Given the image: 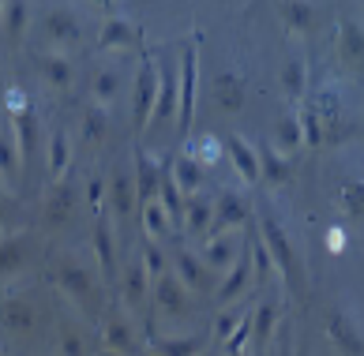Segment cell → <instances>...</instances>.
<instances>
[{
	"instance_id": "25",
	"label": "cell",
	"mask_w": 364,
	"mask_h": 356,
	"mask_svg": "<svg viewBox=\"0 0 364 356\" xmlns=\"http://www.w3.org/2000/svg\"><path fill=\"white\" fill-rule=\"evenodd\" d=\"M293 161L282 154L278 146H259V180L267 184H289Z\"/></svg>"
},
{
	"instance_id": "30",
	"label": "cell",
	"mask_w": 364,
	"mask_h": 356,
	"mask_svg": "<svg viewBox=\"0 0 364 356\" xmlns=\"http://www.w3.org/2000/svg\"><path fill=\"white\" fill-rule=\"evenodd\" d=\"M26 19H31V8L26 0H4V16H0V31H4L8 42H19L26 31Z\"/></svg>"
},
{
	"instance_id": "35",
	"label": "cell",
	"mask_w": 364,
	"mask_h": 356,
	"mask_svg": "<svg viewBox=\"0 0 364 356\" xmlns=\"http://www.w3.org/2000/svg\"><path fill=\"white\" fill-rule=\"evenodd\" d=\"M139 210H143V225H146V232H151L154 240H166L169 232L177 229V225H173V217H169V210L161 207L158 199H151V203H143Z\"/></svg>"
},
{
	"instance_id": "31",
	"label": "cell",
	"mask_w": 364,
	"mask_h": 356,
	"mask_svg": "<svg viewBox=\"0 0 364 356\" xmlns=\"http://www.w3.org/2000/svg\"><path fill=\"white\" fill-rule=\"evenodd\" d=\"M278 315H282V304H278V300H263V304L255 308V315H252V338L259 341V345H267V341L274 338Z\"/></svg>"
},
{
	"instance_id": "9",
	"label": "cell",
	"mask_w": 364,
	"mask_h": 356,
	"mask_svg": "<svg viewBox=\"0 0 364 356\" xmlns=\"http://www.w3.org/2000/svg\"><path fill=\"white\" fill-rule=\"evenodd\" d=\"M42 34H46V42H53L57 49H68L83 38V26H79V16L72 8H49L42 16Z\"/></svg>"
},
{
	"instance_id": "52",
	"label": "cell",
	"mask_w": 364,
	"mask_h": 356,
	"mask_svg": "<svg viewBox=\"0 0 364 356\" xmlns=\"http://www.w3.org/2000/svg\"><path fill=\"white\" fill-rule=\"evenodd\" d=\"M0 16H4V0H0Z\"/></svg>"
},
{
	"instance_id": "26",
	"label": "cell",
	"mask_w": 364,
	"mask_h": 356,
	"mask_svg": "<svg viewBox=\"0 0 364 356\" xmlns=\"http://www.w3.org/2000/svg\"><path fill=\"white\" fill-rule=\"evenodd\" d=\"M237 259H240V248H237V240H233V237H225V232H222V237H210V240H207L203 263H207L214 274H225L229 266L237 263Z\"/></svg>"
},
{
	"instance_id": "45",
	"label": "cell",
	"mask_w": 364,
	"mask_h": 356,
	"mask_svg": "<svg viewBox=\"0 0 364 356\" xmlns=\"http://www.w3.org/2000/svg\"><path fill=\"white\" fill-rule=\"evenodd\" d=\"M60 356H87L83 334H79L72 323H64V326H60Z\"/></svg>"
},
{
	"instance_id": "34",
	"label": "cell",
	"mask_w": 364,
	"mask_h": 356,
	"mask_svg": "<svg viewBox=\"0 0 364 356\" xmlns=\"http://www.w3.org/2000/svg\"><path fill=\"white\" fill-rule=\"evenodd\" d=\"M117 90H120V72H117V68H113V64L94 68V75H90V94H94V102H98V105L113 102Z\"/></svg>"
},
{
	"instance_id": "4",
	"label": "cell",
	"mask_w": 364,
	"mask_h": 356,
	"mask_svg": "<svg viewBox=\"0 0 364 356\" xmlns=\"http://www.w3.org/2000/svg\"><path fill=\"white\" fill-rule=\"evenodd\" d=\"M105 210H113L117 222H128L139 210V191H136V173L124 166H113L105 180Z\"/></svg>"
},
{
	"instance_id": "38",
	"label": "cell",
	"mask_w": 364,
	"mask_h": 356,
	"mask_svg": "<svg viewBox=\"0 0 364 356\" xmlns=\"http://www.w3.org/2000/svg\"><path fill=\"white\" fill-rule=\"evenodd\" d=\"M245 315H248L245 304H225L218 315H214V338H218V341H229L237 326L245 323Z\"/></svg>"
},
{
	"instance_id": "5",
	"label": "cell",
	"mask_w": 364,
	"mask_h": 356,
	"mask_svg": "<svg viewBox=\"0 0 364 356\" xmlns=\"http://www.w3.org/2000/svg\"><path fill=\"white\" fill-rule=\"evenodd\" d=\"M151 300H154V308L166 315V319H181V315H188V308H192L188 285H184L173 270H166L161 278L151 281Z\"/></svg>"
},
{
	"instance_id": "10",
	"label": "cell",
	"mask_w": 364,
	"mask_h": 356,
	"mask_svg": "<svg viewBox=\"0 0 364 356\" xmlns=\"http://www.w3.org/2000/svg\"><path fill=\"white\" fill-rule=\"evenodd\" d=\"M327 338L342 356H364V334L346 311H327Z\"/></svg>"
},
{
	"instance_id": "24",
	"label": "cell",
	"mask_w": 364,
	"mask_h": 356,
	"mask_svg": "<svg viewBox=\"0 0 364 356\" xmlns=\"http://www.w3.org/2000/svg\"><path fill=\"white\" fill-rule=\"evenodd\" d=\"M139 42V31H136V23H128V19H105L102 23V34H98V49H132Z\"/></svg>"
},
{
	"instance_id": "15",
	"label": "cell",
	"mask_w": 364,
	"mask_h": 356,
	"mask_svg": "<svg viewBox=\"0 0 364 356\" xmlns=\"http://www.w3.org/2000/svg\"><path fill=\"white\" fill-rule=\"evenodd\" d=\"M229 161H233V169L245 176V184H259V150H255L245 135H225L222 139Z\"/></svg>"
},
{
	"instance_id": "13",
	"label": "cell",
	"mask_w": 364,
	"mask_h": 356,
	"mask_svg": "<svg viewBox=\"0 0 364 356\" xmlns=\"http://www.w3.org/2000/svg\"><path fill=\"white\" fill-rule=\"evenodd\" d=\"M102 345H109L124 356H139V341H136V326L128 323V315L109 311L102 319Z\"/></svg>"
},
{
	"instance_id": "3",
	"label": "cell",
	"mask_w": 364,
	"mask_h": 356,
	"mask_svg": "<svg viewBox=\"0 0 364 356\" xmlns=\"http://www.w3.org/2000/svg\"><path fill=\"white\" fill-rule=\"evenodd\" d=\"M196 83H199V57L196 42L181 45V105H177V135L184 139L196 120Z\"/></svg>"
},
{
	"instance_id": "7",
	"label": "cell",
	"mask_w": 364,
	"mask_h": 356,
	"mask_svg": "<svg viewBox=\"0 0 364 356\" xmlns=\"http://www.w3.org/2000/svg\"><path fill=\"white\" fill-rule=\"evenodd\" d=\"M169 270H173V274H177V278L188 285V293L207 296V293L218 289V285H214V270L203 263V255H196V252H188V248H181L177 255H173Z\"/></svg>"
},
{
	"instance_id": "8",
	"label": "cell",
	"mask_w": 364,
	"mask_h": 356,
	"mask_svg": "<svg viewBox=\"0 0 364 356\" xmlns=\"http://www.w3.org/2000/svg\"><path fill=\"white\" fill-rule=\"evenodd\" d=\"M248 214H252V203L240 195V191L225 188L222 195L214 199V217H210V232H207V237H222L225 229L245 225V222H248Z\"/></svg>"
},
{
	"instance_id": "36",
	"label": "cell",
	"mask_w": 364,
	"mask_h": 356,
	"mask_svg": "<svg viewBox=\"0 0 364 356\" xmlns=\"http://www.w3.org/2000/svg\"><path fill=\"white\" fill-rule=\"evenodd\" d=\"M79 128H83V139H87V143H102L105 131H109L105 105H87V109H83V120H79Z\"/></svg>"
},
{
	"instance_id": "12",
	"label": "cell",
	"mask_w": 364,
	"mask_h": 356,
	"mask_svg": "<svg viewBox=\"0 0 364 356\" xmlns=\"http://www.w3.org/2000/svg\"><path fill=\"white\" fill-rule=\"evenodd\" d=\"M90 240H94V259H98V274L105 281H113V266H117V248H113V225H109V214L98 210L94 214V229H90Z\"/></svg>"
},
{
	"instance_id": "41",
	"label": "cell",
	"mask_w": 364,
	"mask_h": 356,
	"mask_svg": "<svg viewBox=\"0 0 364 356\" xmlns=\"http://www.w3.org/2000/svg\"><path fill=\"white\" fill-rule=\"evenodd\" d=\"M282 87H286L289 98H304V87H308L304 60H286V68H282Z\"/></svg>"
},
{
	"instance_id": "17",
	"label": "cell",
	"mask_w": 364,
	"mask_h": 356,
	"mask_svg": "<svg viewBox=\"0 0 364 356\" xmlns=\"http://www.w3.org/2000/svg\"><path fill=\"white\" fill-rule=\"evenodd\" d=\"M38 323V311L31 300L23 296H8L4 304H0V326H4L8 334H31Z\"/></svg>"
},
{
	"instance_id": "44",
	"label": "cell",
	"mask_w": 364,
	"mask_h": 356,
	"mask_svg": "<svg viewBox=\"0 0 364 356\" xmlns=\"http://www.w3.org/2000/svg\"><path fill=\"white\" fill-rule=\"evenodd\" d=\"M248 255L255 259V278H259V281L271 278V274H274V259H271V252H267V244L263 240H252Z\"/></svg>"
},
{
	"instance_id": "27",
	"label": "cell",
	"mask_w": 364,
	"mask_h": 356,
	"mask_svg": "<svg viewBox=\"0 0 364 356\" xmlns=\"http://www.w3.org/2000/svg\"><path fill=\"white\" fill-rule=\"evenodd\" d=\"M38 72H42V79L53 90H68L72 87V60L64 57V53H46V57L38 60Z\"/></svg>"
},
{
	"instance_id": "18",
	"label": "cell",
	"mask_w": 364,
	"mask_h": 356,
	"mask_svg": "<svg viewBox=\"0 0 364 356\" xmlns=\"http://www.w3.org/2000/svg\"><path fill=\"white\" fill-rule=\"evenodd\" d=\"M338 57L346 60V68L364 72V26L357 19H342L338 26Z\"/></svg>"
},
{
	"instance_id": "14",
	"label": "cell",
	"mask_w": 364,
	"mask_h": 356,
	"mask_svg": "<svg viewBox=\"0 0 364 356\" xmlns=\"http://www.w3.org/2000/svg\"><path fill=\"white\" fill-rule=\"evenodd\" d=\"M31 259H34V240L26 237V232L0 237V278H11V274L26 270Z\"/></svg>"
},
{
	"instance_id": "51",
	"label": "cell",
	"mask_w": 364,
	"mask_h": 356,
	"mask_svg": "<svg viewBox=\"0 0 364 356\" xmlns=\"http://www.w3.org/2000/svg\"><path fill=\"white\" fill-rule=\"evenodd\" d=\"M94 356H124V352H117V349H109V345H102V349L94 352Z\"/></svg>"
},
{
	"instance_id": "40",
	"label": "cell",
	"mask_w": 364,
	"mask_h": 356,
	"mask_svg": "<svg viewBox=\"0 0 364 356\" xmlns=\"http://www.w3.org/2000/svg\"><path fill=\"white\" fill-rule=\"evenodd\" d=\"M282 19L289 31H312V4L308 0H286L282 4Z\"/></svg>"
},
{
	"instance_id": "2",
	"label": "cell",
	"mask_w": 364,
	"mask_h": 356,
	"mask_svg": "<svg viewBox=\"0 0 364 356\" xmlns=\"http://www.w3.org/2000/svg\"><path fill=\"white\" fill-rule=\"evenodd\" d=\"M53 281L60 285V293L68 296L79 311L94 315L102 308V285H98V278H94V266L79 263L75 255L53 259Z\"/></svg>"
},
{
	"instance_id": "39",
	"label": "cell",
	"mask_w": 364,
	"mask_h": 356,
	"mask_svg": "<svg viewBox=\"0 0 364 356\" xmlns=\"http://www.w3.org/2000/svg\"><path fill=\"white\" fill-rule=\"evenodd\" d=\"M274 146H278V150H301V146H304L301 120H296V117L278 120V128H274Z\"/></svg>"
},
{
	"instance_id": "1",
	"label": "cell",
	"mask_w": 364,
	"mask_h": 356,
	"mask_svg": "<svg viewBox=\"0 0 364 356\" xmlns=\"http://www.w3.org/2000/svg\"><path fill=\"white\" fill-rule=\"evenodd\" d=\"M259 240L267 244V252H271L274 266L282 274V281H286L289 293H301L304 289V263H301V252H296L293 237L286 232V225L278 222L271 210L259 214Z\"/></svg>"
},
{
	"instance_id": "11",
	"label": "cell",
	"mask_w": 364,
	"mask_h": 356,
	"mask_svg": "<svg viewBox=\"0 0 364 356\" xmlns=\"http://www.w3.org/2000/svg\"><path fill=\"white\" fill-rule=\"evenodd\" d=\"M154 98H158V68L154 57H143L136 72V128H146V120L154 113Z\"/></svg>"
},
{
	"instance_id": "21",
	"label": "cell",
	"mask_w": 364,
	"mask_h": 356,
	"mask_svg": "<svg viewBox=\"0 0 364 356\" xmlns=\"http://www.w3.org/2000/svg\"><path fill=\"white\" fill-rule=\"evenodd\" d=\"M210 217H214V199H207L203 191H192V195L184 199L181 229L192 232V237H203V232H210Z\"/></svg>"
},
{
	"instance_id": "22",
	"label": "cell",
	"mask_w": 364,
	"mask_h": 356,
	"mask_svg": "<svg viewBox=\"0 0 364 356\" xmlns=\"http://www.w3.org/2000/svg\"><path fill=\"white\" fill-rule=\"evenodd\" d=\"M132 161H136V169H132V173H136V191H139V207H143V203L158 199V184H161V173H166V169H161L146 150H136V158H132Z\"/></svg>"
},
{
	"instance_id": "43",
	"label": "cell",
	"mask_w": 364,
	"mask_h": 356,
	"mask_svg": "<svg viewBox=\"0 0 364 356\" xmlns=\"http://www.w3.org/2000/svg\"><path fill=\"white\" fill-rule=\"evenodd\" d=\"M296 120H301V131H304V143L308 146H319L323 143V120L312 105H304L301 113H296Z\"/></svg>"
},
{
	"instance_id": "6",
	"label": "cell",
	"mask_w": 364,
	"mask_h": 356,
	"mask_svg": "<svg viewBox=\"0 0 364 356\" xmlns=\"http://www.w3.org/2000/svg\"><path fill=\"white\" fill-rule=\"evenodd\" d=\"M154 68H158V98H154L151 120L161 124V120H169L181 105V68L169 64V57H154Z\"/></svg>"
},
{
	"instance_id": "23",
	"label": "cell",
	"mask_w": 364,
	"mask_h": 356,
	"mask_svg": "<svg viewBox=\"0 0 364 356\" xmlns=\"http://www.w3.org/2000/svg\"><path fill=\"white\" fill-rule=\"evenodd\" d=\"M151 352H158V356H199V352H207V334H181V338L151 334Z\"/></svg>"
},
{
	"instance_id": "55",
	"label": "cell",
	"mask_w": 364,
	"mask_h": 356,
	"mask_svg": "<svg viewBox=\"0 0 364 356\" xmlns=\"http://www.w3.org/2000/svg\"><path fill=\"white\" fill-rule=\"evenodd\" d=\"M0 90H4V87H0Z\"/></svg>"
},
{
	"instance_id": "16",
	"label": "cell",
	"mask_w": 364,
	"mask_h": 356,
	"mask_svg": "<svg viewBox=\"0 0 364 356\" xmlns=\"http://www.w3.org/2000/svg\"><path fill=\"white\" fill-rule=\"evenodd\" d=\"M252 274H255V270H252V263H248V248H245L237 263L225 270V281L218 285V289H214V304H222V308H225V304H233V300L248 289Z\"/></svg>"
},
{
	"instance_id": "49",
	"label": "cell",
	"mask_w": 364,
	"mask_h": 356,
	"mask_svg": "<svg viewBox=\"0 0 364 356\" xmlns=\"http://www.w3.org/2000/svg\"><path fill=\"white\" fill-rule=\"evenodd\" d=\"M327 240H331V252H338V248H342V232H338V229H331V237H327Z\"/></svg>"
},
{
	"instance_id": "47",
	"label": "cell",
	"mask_w": 364,
	"mask_h": 356,
	"mask_svg": "<svg viewBox=\"0 0 364 356\" xmlns=\"http://www.w3.org/2000/svg\"><path fill=\"white\" fill-rule=\"evenodd\" d=\"M222 154H225V146L214 139V135H207V139L199 143V161H203V166H207V161H218Z\"/></svg>"
},
{
	"instance_id": "54",
	"label": "cell",
	"mask_w": 364,
	"mask_h": 356,
	"mask_svg": "<svg viewBox=\"0 0 364 356\" xmlns=\"http://www.w3.org/2000/svg\"><path fill=\"white\" fill-rule=\"evenodd\" d=\"M146 356H158V352H146Z\"/></svg>"
},
{
	"instance_id": "19",
	"label": "cell",
	"mask_w": 364,
	"mask_h": 356,
	"mask_svg": "<svg viewBox=\"0 0 364 356\" xmlns=\"http://www.w3.org/2000/svg\"><path fill=\"white\" fill-rule=\"evenodd\" d=\"M72 214H75V188H72L68 176H64V180H57L46 195V225H64Z\"/></svg>"
},
{
	"instance_id": "29",
	"label": "cell",
	"mask_w": 364,
	"mask_h": 356,
	"mask_svg": "<svg viewBox=\"0 0 364 356\" xmlns=\"http://www.w3.org/2000/svg\"><path fill=\"white\" fill-rule=\"evenodd\" d=\"M214 98H218L222 109H229V113L245 109V79L233 75V72H222L218 79H214Z\"/></svg>"
},
{
	"instance_id": "48",
	"label": "cell",
	"mask_w": 364,
	"mask_h": 356,
	"mask_svg": "<svg viewBox=\"0 0 364 356\" xmlns=\"http://www.w3.org/2000/svg\"><path fill=\"white\" fill-rule=\"evenodd\" d=\"M87 195H90V207L94 210H105V180H102V176H90Z\"/></svg>"
},
{
	"instance_id": "33",
	"label": "cell",
	"mask_w": 364,
	"mask_h": 356,
	"mask_svg": "<svg viewBox=\"0 0 364 356\" xmlns=\"http://www.w3.org/2000/svg\"><path fill=\"white\" fill-rule=\"evenodd\" d=\"M11 124H16V143H19V154L26 161L34 150V139H38V113L34 109H19V113H11Z\"/></svg>"
},
{
	"instance_id": "20",
	"label": "cell",
	"mask_w": 364,
	"mask_h": 356,
	"mask_svg": "<svg viewBox=\"0 0 364 356\" xmlns=\"http://www.w3.org/2000/svg\"><path fill=\"white\" fill-rule=\"evenodd\" d=\"M120 296H124L128 311H139L146 300H151V274H146L143 263L124 266V281H120Z\"/></svg>"
},
{
	"instance_id": "37",
	"label": "cell",
	"mask_w": 364,
	"mask_h": 356,
	"mask_svg": "<svg viewBox=\"0 0 364 356\" xmlns=\"http://www.w3.org/2000/svg\"><path fill=\"white\" fill-rule=\"evenodd\" d=\"M23 169V154H19V143L11 139L8 131H0V176L4 180H16Z\"/></svg>"
},
{
	"instance_id": "32",
	"label": "cell",
	"mask_w": 364,
	"mask_h": 356,
	"mask_svg": "<svg viewBox=\"0 0 364 356\" xmlns=\"http://www.w3.org/2000/svg\"><path fill=\"white\" fill-rule=\"evenodd\" d=\"M72 166V139L68 131H53L49 135V176L53 180H60L64 173Z\"/></svg>"
},
{
	"instance_id": "28",
	"label": "cell",
	"mask_w": 364,
	"mask_h": 356,
	"mask_svg": "<svg viewBox=\"0 0 364 356\" xmlns=\"http://www.w3.org/2000/svg\"><path fill=\"white\" fill-rule=\"evenodd\" d=\"M173 180L181 184L184 195H192V191H199V184H203V161H199L196 154H181L173 158Z\"/></svg>"
},
{
	"instance_id": "42",
	"label": "cell",
	"mask_w": 364,
	"mask_h": 356,
	"mask_svg": "<svg viewBox=\"0 0 364 356\" xmlns=\"http://www.w3.org/2000/svg\"><path fill=\"white\" fill-rule=\"evenodd\" d=\"M338 199H342V207L349 217H360L364 214V180H346L342 191H338Z\"/></svg>"
},
{
	"instance_id": "53",
	"label": "cell",
	"mask_w": 364,
	"mask_h": 356,
	"mask_svg": "<svg viewBox=\"0 0 364 356\" xmlns=\"http://www.w3.org/2000/svg\"><path fill=\"white\" fill-rule=\"evenodd\" d=\"M199 356H210V352H199Z\"/></svg>"
},
{
	"instance_id": "50",
	"label": "cell",
	"mask_w": 364,
	"mask_h": 356,
	"mask_svg": "<svg viewBox=\"0 0 364 356\" xmlns=\"http://www.w3.org/2000/svg\"><path fill=\"white\" fill-rule=\"evenodd\" d=\"M11 210V199L4 195V191H0V222H4V214Z\"/></svg>"
},
{
	"instance_id": "46",
	"label": "cell",
	"mask_w": 364,
	"mask_h": 356,
	"mask_svg": "<svg viewBox=\"0 0 364 356\" xmlns=\"http://www.w3.org/2000/svg\"><path fill=\"white\" fill-rule=\"evenodd\" d=\"M143 266H146V274H151V281H154V278H161V274L169 270V259H166V252H161L158 244H146L143 248Z\"/></svg>"
}]
</instances>
